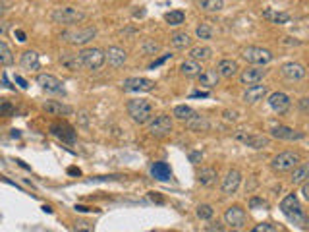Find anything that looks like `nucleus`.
<instances>
[{
	"instance_id": "f257e3e1",
	"label": "nucleus",
	"mask_w": 309,
	"mask_h": 232,
	"mask_svg": "<svg viewBox=\"0 0 309 232\" xmlns=\"http://www.w3.org/2000/svg\"><path fill=\"white\" fill-rule=\"evenodd\" d=\"M126 108L135 124H147L153 118V104L147 99H131Z\"/></svg>"
},
{
	"instance_id": "f03ea898",
	"label": "nucleus",
	"mask_w": 309,
	"mask_h": 232,
	"mask_svg": "<svg viewBox=\"0 0 309 232\" xmlns=\"http://www.w3.org/2000/svg\"><path fill=\"white\" fill-rule=\"evenodd\" d=\"M280 211L288 217V221L296 223V225H304L306 223V215H304V207L300 203V199L296 194H288L286 198L280 201Z\"/></svg>"
},
{
	"instance_id": "7ed1b4c3",
	"label": "nucleus",
	"mask_w": 309,
	"mask_h": 232,
	"mask_svg": "<svg viewBox=\"0 0 309 232\" xmlns=\"http://www.w3.org/2000/svg\"><path fill=\"white\" fill-rule=\"evenodd\" d=\"M87 18V14L79 8H72V6H64V8H56L52 10L51 14V20L54 24H60V26H74V24H79Z\"/></svg>"
},
{
	"instance_id": "20e7f679",
	"label": "nucleus",
	"mask_w": 309,
	"mask_h": 232,
	"mask_svg": "<svg viewBox=\"0 0 309 232\" xmlns=\"http://www.w3.org/2000/svg\"><path fill=\"white\" fill-rule=\"evenodd\" d=\"M300 163H302V155L298 151H282V153H278V155L273 157L271 166L277 172H288V170H292L294 166H298Z\"/></svg>"
},
{
	"instance_id": "39448f33",
	"label": "nucleus",
	"mask_w": 309,
	"mask_h": 232,
	"mask_svg": "<svg viewBox=\"0 0 309 232\" xmlns=\"http://www.w3.org/2000/svg\"><path fill=\"white\" fill-rule=\"evenodd\" d=\"M174 124L168 114H158L154 120H149V135L154 139H164L172 132Z\"/></svg>"
},
{
	"instance_id": "423d86ee",
	"label": "nucleus",
	"mask_w": 309,
	"mask_h": 232,
	"mask_svg": "<svg viewBox=\"0 0 309 232\" xmlns=\"http://www.w3.org/2000/svg\"><path fill=\"white\" fill-rule=\"evenodd\" d=\"M242 56H244L246 62L253 64V66H265L275 58L273 52L263 49V47H247V49L242 51Z\"/></svg>"
},
{
	"instance_id": "0eeeda50",
	"label": "nucleus",
	"mask_w": 309,
	"mask_h": 232,
	"mask_svg": "<svg viewBox=\"0 0 309 232\" xmlns=\"http://www.w3.org/2000/svg\"><path fill=\"white\" fill-rule=\"evenodd\" d=\"M95 35H97V29H95V27H83V29H70V31H64L60 37L66 43H70V45L83 47V45H87L89 41L95 39Z\"/></svg>"
},
{
	"instance_id": "6e6552de",
	"label": "nucleus",
	"mask_w": 309,
	"mask_h": 232,
	"mask_svg": "<svg viewBox=\"0 0 309 232\" xmlns=\"http://www.w3.org/2000/svg\"><path fill=\"white\" fill-rule=\"evenodd\" d=\"M79 58H81V64L85 70H99V68L104 64V52L101 49H83L79 52Z\"/></svg>"
},
{
	"instance_id": "1a4fd4ad",
	"label": "nucleus",
	"mask_w": 309,
	"mask_h": 232,
	"mask_svg": "<svg viewBox=\"0 0 309 232\" xmlns=\"http://www.w3.org/2000/svg\"><path fill=\"white\" fill-rule=\"evenodd\" d=\"M224 223H226L230 229H234V231L244 229L247 223L246 211H244L240 205H232V207H228L226 213H224Z\"/></svg>"
},
{
	"instance_id": "9d476101",
	"label": "nucleus",
	"mask_w": 309,
	"mask_h": 232,
	"mask_svg": "<svg viewBox=\"0 0 309 232\" xmlns=\"http://www.w3.org/2000/svg\"><path fill=\"white\" fill-rule=\"evenodd\" d=\"M234 137H236L238 141H242L244 145L251 147V149H265V147H269V143H271V139H269L267 135H261V133H246L244 130H238V132L234 133Z\"/></svg>"
},
{
	"instance_id": "9b49d317",
	"label": "nucleus",
	"mask_w": 309,
	"mask_h": 232,
	"mask_svg": "<svg viewBox=\"0 0 309 232\" xmlns=\"http://www.w3.org/2000/svg\"><path fill=\"white\" fill-rule=\"evenodd\" d=\"M269 74V70L263 66H249L246 70H242L240 74V81L242 85H255V83H261L265 79V76Z\"/></svg>"
},
{
	"instance_id": "f8f14e48",
	"label": "nucleus",
	"mask_w": 309,
	"mask_h": 232,
	"mask_svg": "<svg viewBox=\"0 0 309 232\" xmlns=\"http://www.w3.org/2000/svg\"><path fill=\"white\" fill-rule=\"evenodd\" d=\"M124 91H135V93H147L154 89V81L149 77H128L122 83Z\"/></svg>"
},
{
	"instance_id": "ddd939ff",
	"label": "nucleus",
	"mask_w": 309,
	"mask_h": 232,
	"mask_svg": "<svg viewBox=\"0 0 309 232\" xmlns=\"http://www.w3.org/2000/svg\"><path fill=\"white\" fill-rule=\"evenodd\" d=\"M240 184H242V172L236 170V168L228 170L226 176L222 178V186H220V188H222V194H224V196H232V194H236L238 188H240Z\"/></svg>"
},
{
	"instance_id": "4468645a",
	"label": "nucleus",
	"mask_w": 309,
	"mask_h": 232,
	"mask_svg": "<svg viewBox=\"0 0 309 232\" xmlns=\"http://www.w3.org/2000/svg\"><path fill=\"white\" fill-rule=\"evenodd\" d=\"M37 83L41 85V89H45L49 93H64V83L52 74H39Z\"/></svg>"
},
{
	"instance_id": "2eb2a0df",
	"label": "nucleus",
	"mask_w": 309,
	"mask_h": 232,
	"mask_svg": "<svg viewBox=\"0 0 309 232\" xmlns=\"http://www.w3.org/2000/svg\"><path fill=\"white\" fill-rule=\"evenodd\" d=\"M51 133H52L54 137L62 139L64 143H74V141H76V130H74L66 120L54 122V124L51 126Z\"/></svg>"
},
{
	"instance_id": "dca6fc26",
	"label": "nucleus",
	"mask_w": 309,
	"mask_h": 232,
	"mask_svg": "<svg viewBox=\"0 0 309 232\" xmlns=\"http://www.w3.org/2000/svg\"><path fill=\"white\" fill-rule=\"evenodd\" d=\"M280 74L288 81H302L306 77V68L298 64V62H286L280 68Z\"/></svg>"
},
{
	"instance_id": "f3484780",
	"label": "nucleus",
	"mask_w": 309,
	"mask_h": 232,
	"mask_svg": "<svg viewBox=\"0 0 309 232\" xmlns=\"http://www.w3.org/2000/svg\"><path fill=\"white\" fill-rule=\"evenodd\" d=\"M269 106L278 112V114H284V112H288L290 110V106H292V101L290 97L286 95V93H282V91H275V93H271L269 95Z\"/></svg>"
},
{
	"instance_id": "a211bd4d",
	"label": "nucleus",
	"mask_w": 309,
	"mask_h": 232,
	"mask_svg": "<svg viewBox=\"0 0 309 232\" xmlns=\"http://www.w3.org/2000/svg\"><path fill=\"white\" fill-rule=\"evenodd\" d=\"M271 135L275 139H284V141H300V139H304V132H298V130L288 128V126H275L271 130Z\"/></svg>"
},
{
	"instance_id": "6ab92c4d",
	"label": "nucleus",
	"mask_w": 309,
	"mask_h": 232,
	"mask_svg": "<svg viewBox=\"0 0 309 232\" xmlns=\"http://www.w3.org/2000/svg\"><path fill=\"white\" fill-rule=\"evenodd\" d=\"M126 58H128V54L120 47H108L104 52V60H108V64L112 68H122L126 64Z\"/></svg>"
},
{
	"instance_id": "aec40b11",
	"label": "nucleus",
	"mask_w": 309,
	"mask_h": 232,
	"mask_svg": "<svg viewBox=\"0 0 309 232\" xmlns=\"http://www.w3.org/2000/svg\"><path fill=\"white\" fill-rule=\"evenodd\" d=\"M265 95H267V85H259V83L247 85L246 93H244V103H247V104H257L259 101L265 99Z\"/></svg>"
},
{
	"instance_id": "412c9836",
	"label": "nucleus",
	"mask_w": 309,
	"mask_h": 232,
	"mask_svg": "<svg viewBox=\"0 0 309 232\" xmlns=\"http://www.w3.org/2000/svg\"><path fill=\"white\" fill-rule=\"evenodd\" d=\"M216 72H218V76H220V77L232 79L234 76H238L240 66H238V62H236V60H232V58H224V60H220V62H218Z\"/></svg>"
},
{
	"instance_id": "4be33fe9",
	"label": "nucleus",
	"mask_w": 309,
	"mask_h": 232,
	"mask_svg": "<svg viewBox=\"0 0 309 232\" xmlns=\"http://www.w3.org/2000/svg\"><path fill=\"white\" fill-rule=\"evenodd\" d=\"M218 79H220V76H218V72L215 70H203V72H199L197 74V81H199V85L201 87H207V89H213L218 85Z\"/></svg>"
},
{
	"instance_id": "5701e85b",
	"label": "nucleus",
	"mask_w": 309,
	"mask_h": 232,
	"mask_svg": "<svg viewBox=\"0 0 309 232\" xmlns=\"http://www.w3.org/2000/svg\"><path fill=\"white\" fill-rule=\"evenodd\" d=\"M20 64H22L24 70H27V72H37V70L41 68L39 54H37L35 51H26V52H22V56H20Z\"/></svg>"
},
{
	"instance_id": "b1692460",
	"label": "nucleus",
	"mask_w": 309,
	"mask_h": 232,
	"mask_svg": "<svg viewBox=\"0 0 309 232\" xmlns=\"http://www.w3.org/2000/svg\"><path fill=\"white\" fill-rule=\"evenodd\" d=\"M60 64L66 70H70V72H77V70L83 68L81 58H79V52L77 54L76 52H64V54H60Z\"/></svg>"
},
{
	"instance_id": "393cba45",
	"label": "nucleus",
	"mask_w": 309,
	"mask_h": 232,
	"mask_svg": "<svg viewBox=\"0 0 309 232\" xmlns=\"http://www.w3.org/2000/svg\"><path fill=\"white\" fill-rule=\"evenodd\" d=\"M185 126L191 130V132H207L209 128H211V122L205 118V116H201V114H193L189 120H185Z\"/></svg>"
},
{
	"instance_id": "a878e982",
	"label": "nucleus",
	"mask_w": 309,
	"mask_h": 232,
	"mask_svg": "<svg viewBox=\"0 0 309 232\" xmlns=\"http://www.w3.org/2000/svg\"><path fill=\"white\" fill-rule=\"evenodd\" d=\"M216 178H218V174H216L215 168H211V166H205V168H201V170L197 172V182H199L201 186H205V188L215 186Z\"/></svg>"
},
{
	"instance_id": "bb28decb",
	"label": "nucleus",
	"mask_w": 309,
	"mask_h": 232,
	"mask_svg": "<svg viewBox=\"0 0 309 232\" xmlns=\"http://www.w3.org/2000/svg\"><path fill=\"white\" fill-rule=\"evenodd\" d=\"M43 110H45L47 114H51V116H64V114H70V112H72L70 106L62 104L58 101H47V103L43 104Z\"/></svg>"
},
{
	"instance_id": "cd10ccee",
	"label": "nucleus",
	"mask_w": 309,
	"mask_h": 232,
	"mask_svg": "<svg viewBox=\"0 0 309 232\" xmlns=\"http://www.w3.org/2000/svg\"><path fill=\"white\" fill-rule=\"evenodd\" d=\"M199 10L205 14H218L224 10V0H195Z\"/></svg>"
},
{
	"instance_id": "c85d7f7f",
	"label": "nucleus",
	"mask_w": 309,
	"mask_h": 232,
	"mask_svg": "<svg viewBox=\"0 0 309 232\" xmlns=\"http://www.w3.org/2000/svg\"><path fill=\"white\" fill-rule=\"evenodd\" d=\"M151 174H153V178L160 180V182H166V180L172 178V170H170V166L166 165V163H162V161L153 163V166H151Z\"/></svg>"
},
{
	"instance_id": "c756f323",
	"label": "nucleus",
	"mask_w": 309,
	"mask_h": 232,
	"mask_svg": "<svg viewBox=\"0 0 309 232\" xmlns=\"http://www.w3.org/2000/svg\"><path fill=\"white\" fill-rule=\"evenodd\" d=\"M180 72H182V76H185V77H197V74L201 72V64L197 60H193V58H187V60L182 62Z\"/></svg>"
},
{
	"instance_id": "7c9ffc66",
	"label": "nucleus",
	"mask_w": 309,
	"mask_h": 232,
	"mask_svg": "<svg viewBox=\"0 0 309 232\" xmlns=\"http://www.w3.org/2000/svg\"><path fill=\"white\" fill-rule=\"evenodd\" d=\"M211 56H213V51H211V47H193L191 51H189V58H193V60H197V62H205V60H211Z\"/></svg>"
},
{
	"instance_id": "2f4dec72",
	"label": "nucleus",
	"mask_w": 309,
	"mask_h": 232,
	"mask_svg": "<svg viewBox=\"0 0 309 232\" xmlns=\"http://www.w3.org/2000/svg\"><path fill=\"white\" fill-rule=\"evenodd\" d=\"M308 176H309L308 163H300L298 166L292 168V182H294V184H302V182H306Z\"/></svg>"
},
{
	"instance_id": "473e14b6",
	"label": "nucleus",
	"mask_w": 309,
	"mask_h": 232,
	"mask_svg": "<svg viewBox=\"0 0 309 232\" xmlns=\"http://www.w3.org/2000/svg\"><path fill=\"white\" fill-rule=\"evenodd\" d=\"M12 64H14V52L8 47V43L0 39V66H12Z\"/></svg>"
},
{
	"instance_id": "72a5a7b5",
	"label": "nucleus",
	"mask_w": 309,
	"mask_h": 232,
	"mask_svg": "<svg viewBox=\"0 0 309 232\" xmlns=\"http://www.w3.org/2000/svg\"><path fill=\"white\" fill-rule=\"evenodd\" d=\"M170 43L174 49H187L191 45V37L185 33V31H176L170 37Z\"/></svg>"
},
{
	"instance_id": "f704fd0d",
	"label": "nucleus",
	"mask_w": 309,
	"mask_h": 232,
	"mask_svg": "<svg viewBox=\"0 0 309 232\" xmlns=\"http://www.w3.org/2000/svg\"><path fill=\"white\" fill-rule=\"evenodd\" d=\"M193 114H195V110H193L191 106H187V104H178V106H174V110H172V116L178 118V120H182V122L189 120Z\"/></svg>"
},
{
	"instance_id": "c9c22d12",
	"label": "nucleus",
	"mask_w": 309,
	"mask_h": 232,
	"mask_svg": "<svg viewBox=\"0 0 309 232\" xmlns=\"http://www.w3.org/2000/svg\"><path fill=\"white\" fill-rule=\"evenodd\" d=\"M195 215H197V219H201V221H211V219L215 217V209H213V205H209V203H201V205H197Z\"/></svg>"
},
{
	"instance_id": "e433bc0d",
	"label": "nucleus",
	"mask_w": 309,
	"mask_h": 232,
	"mask_svg": "<svg viewBox=\"0 0 309 232\" xmlns=\"http://www.w3.org/2000/svg\"><path fill=\"white\" fill-rule=\"evenodd\" d=\"M164 20H166V24L168 26H182L185 22V14L182 10H172V12H168L166 16H164Z\"/></svg>"
},
{
	"instance_id": "4c0bfd02",
	"label": "nucleus",
	"mask_w": 309,
	"mask_h": 232,
	"mask_svg": "<svg viewBox=\"0 0 309 232\" xmlns=\"http://www.w3.org/2000/svg\"><path fill=\"white\" fill-rule=\"evenodd\" d=\"M215 27H211L209 24H201L197 29H195V35L199 37V39H203V41H211V39H215Z\"/></svg>"
},
{
	"instance_id": "58836bf2",
	"label": "nucleus",
	"mask_w": 309,
	"mask_h": 232,
	"mask_svg": "<svg viewBox=\"0 0 309 232\" xmlns=\"http://www.w3.org/2000/svg\"><path fill=\"white\" fill-rule=\"evenodd\" d=\"M265 18L273 20V22H275V24H278V26L290 24V14H286V12H278V14H273L271 10H267V12H265Z\"/></svg>"
},
{
	"instance_id": "ea45409f",
	"label": "nucleus",
	"mask_w": 309,
	"mask_h": 232,
	"mask_svg": "<svg viewBox=\"0 0 309 232\" xmlns=\"http://www.w3.org/2000/svg\"><path fill=\"white\" fill-rule=\"evenodd\" d=\"M14 104L8 99H0V118H10L14 114Z\"/></svg>"
},
{
	"instance_id": "a19ab883",
	"label": "nucleus",
	"mask_w": 309,
	"mask_h": 232,
	"mask_svg": "<svg viewBox=\"0 0 309 232\" xmlns=\"http://www.w3.org/2000/svg\"><path fill=\"white\" fill-rule=\"evenodd\" d=\"M158 49H160V45H158V43H154L153 39H147V41L141 45V51H143L145 54H156V52H158Z\"/></svg>"
},
{
	"instance_id": "79ce46f5",
	"label": "nucleus",
	"mask_w": 309,
	"mask_h": 232,
	"mask_svg": "<svg viewBox=\"0 0 309 232\" xmlns=\"http://www.w3.org/2000/svg\"><path fill=\"white\" fill-rule=\"evenodd\" d=\"M249 209H269V201L259 196H253L249 199Z\"/></svg>"
},
{
	"instance_id": "37998d69",
	"label": "nucleus",
	"mask_w": 309,
	"mask_h": 232,
	"mask_svg": "<svg viewBox=\"0 0 309 232\" xmlns=\"http://www.w3.org/2000/svg\"><path fill=\"white\" fill-rule=\"evenodd\" d=\"M278 227L277 225H273V223H261V225H257L253 232H277Z\"/></svg>"
},
{
	"instance_id": "c03bdc74",
	"label": "nucleus",
	"mask_w": 309,
	"mask_h": 232,
	"mask_svg": "<svg viewBox=\"0 0 309 232\" xmlns=\"http://www.w3.org/2000/svg\"><path fill=\"white\" fill-rule=\"evenodd\" d=\"M222 118H224L226 122H236V120L240 118V112H238V110H230V108H226V110L222 112Z\"/></svg>"
},
{
	"instance_id": "a18cd8bd",
	"label": "nucleus",
	"mask_w": 309,
	"mask_h": 232,
	"mask_svg": "<svg viewBox=\"0 0 309 232\" xmlns=\"http://www.w3.org/2000/svg\"><path fill=\"white\" fill-rule=\"evenodd\" d=\"M201 151H189L187 153V159H189V163H193V165H197V163H201Z\"/></svg>"
},
{
	"instance_id": "49530a36",
	"label": "nucleus",
	"mask_w": 309,
	"mask_h": 232,
	"mask_svg": "<svg viewBox=\"0 0 309 232\" xmlns=\"http://www.w3.org/2000/svg\"><path fill=\"white\" fill-rule=\"evenodd\" d=\"M282 43H284V45H288V47H300V45H302V41H300V39H296V37H294V39H292V37H284V41H282Z\"/></svg>"
},
{
	"instance_id": "de8ad7c7",
	"label": "nucleus",
	"mask_w": 309,
	"mask_h": 232,
	"mask_svg": "<svg viewBox=\"0 0 309 232\" xmlns=\"http://www.w3.org/2000/svg\"><path fill=\"white\" fill-rule=\"evenodd\" d=\"M170 56H172V54H170V52H168V54H162V56H160V58H158V60H154L153 64H151V70H154V68H158L160 66V64H164V62H166V60H168V58H170Z\"/></svg>"
},
{
	"instance_id": "09e8293b",
	"label": "nucleus",
	"mask_w": 309,
	"mask_h": 232,
	"mask_svg": "<svg viewBox=\"0 0 309 232\" xmlns=\"http://www.w3.org/2000/svg\"><path fill=\"white\" fill-rule=\"evenodd\" d=\"M149 199L154 201V203H164V198H162L158 192H149Z\"/></svg>"
},
{
	"instance_id": "8fccbe9b",
	"label": "nucleus",
	"mask_w": 309,
	"mask_h": 232,
	"mask_svg": "<svg viewBox=\"0 0 309 232\" xmlns=\"http://www.w3.org/2000/svg\"><path fill=\"white\" fill-rule=\"evenodd\" d=\"M300 108H302V112H304V114H308V108H309V99H308V97L300 99Z\"/></svg>"
},
{
	"instance_id": "3c124183",
	"label": "nucleus",
	"mask_w": 309,
	"mask_h": 232,
	"mask_svg": "<svg viewBox=\"0 0 309 232\" xmlns=\"http://www.w3.org/2000/svg\"><path fill=\"white\" fill-rule=\"evenodd\" d=\"M76 211H79V213H91V211H99V209H95V207H85V205H76Z\"/></svg>"
},
{
	"instance_id": "603ef678",
	"label": "nucleus",
	"mask_w": 309,
	"mask_h": 232,
	"mask_svg": "<svg viewBox=\"0 0 309 232\" xmlns=\"http://www.w3.org/2000/svg\"><path fill=\"white\" fill-rule=\"evenodd\" d=\"M300 186H302V196H304V199H309V184H308V180H306V182H302Z\"/></svg>"
},
{
	"instance_id": "864d4df0",
	"label": "nucleus",
	"mask_w": 309,
	"mask_h": 232,
	"mask_svg": "<svg viewBox=\"0 0 309 232\" xmlns=\"http://www.w3.org/2000/svg\"><path fill=\"white\" fill-rule=\"evenodd\" d=\"M205 231L207 232H213V231H224V227H222V225H218V223H216V225H211V227H205Z\"/></svg>"
},
{
	"instance_id": "5fc2aeb1",
	"label": "nucleus",
	"mask_w": 309,
	"mask_h": 232,
	"mask_svg": "<svg viewBox=\"0 0 309 232\" xmlns=\"http://www.w3.org/2000/svg\"><path fill=\"white\" fill-rule=\"evenodd\" d=\"M16 37H18L20 43H26V41H27V37H26V33H24L22 29H16Z\"/></svg>"
},
{
	"instance_id": "6e6d98bb",
	"label": "nucleus",
	"mask_w": 309,
	"mask_h": 232,
	"mask_svg": "<svg viewBox=\"0 0 309 232\" xmlns=\"http://www.w3.org/2000/svg\"><path fill=\"white\" fill-rule=\"evenodd\" d=\"M79 122H81V126H87V124H89V118H87V112H81V114H79Z\"/></svg>"
},
{
	"instance_id": "4d7b16f0",
	"label": "nucleus",
	"mask_w": 309,
	"mask_h": 232,
	"mask_svg": "<svg viewBox=\"0 0 309 232\" xmlns=\"http://www.w3.org/2000/svg\"><path fill=\"white\" fill-rule=\"evenodd\" d=\"M189 97H191V99H195V97H209V93H207V91H195V93H191Z\"/></svg>"
},
{
	"instance_id": "13d9d810",
	"label": "nucleus",
	"mask_w": 309,
	"mask_h": 232,
	"mask_svg": "<svg viewBox=\"0 0 309 232\" xmlns=\"http://www.w3.org/2000/svg\"><path fill=\"white\" fill-rule=\"evenodd\" d=\"M68 174H72V176H79V174H81V170H79V168H76V166H70V168H68Z\"/></svg>"
},
{
	"instance_id": "bf43d9fd",
	"label": "nucleus",
	"mask_w": 309,
	"mask_h": 232,
	"mask_svg": "<svg viewBox=\"0 0 309 232\" xmlns=\"http://www.w3.org/2000/svg\"><path fill=\"white\" fill-rule=\"evenodd\" d=\"M6 29H8V24H6L4 20H0V35L6 33Z\"/></svg>"
},
{
	"instance_id": "052dcab7",
	"label": "nucleus",
	"mask_w": 309,
	"mask_h": 232,
	"mask_svg": "<svg viewBox=\"0 0 309 232\" xmlns=\"http://www.w3.org/2000/svg\"><path fill=\"white\" fill-rule=\"evenodd\" d=\"M16 81L20 83V87H24V89L27 87V83H26V79H24V77H20V76H16Z\"/></svg>"
},
{
	"instance_id": "680f3d73",
	"label": "nucleus",
	"mask_w": 309,
	"mask_h": 232,
	"mask_svg": "<svg viewBox=\"0 0 309 232\" xmlns=\"http://www.w3.org/2000/svg\"><path fill=\"white\" fill-rule=\"evenodd\" d=\"M6 10H8V8H6V4H4V2L0 0V18H2L4 14H6Z\"/></svg>"
}]
</instances>
